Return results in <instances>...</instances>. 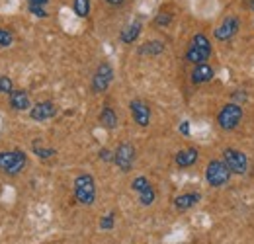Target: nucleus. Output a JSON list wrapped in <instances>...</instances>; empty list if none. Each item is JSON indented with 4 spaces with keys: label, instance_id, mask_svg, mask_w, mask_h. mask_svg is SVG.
<instances>
[{
    "label": "nucleus",
    "instance_id": "20",
    "mask_svg": "<svg viewBox=\"0 0 254 244\" xmlns=\"http://www.w3.org/2000/svg\"><path fill=\"white\" fill-rule=\"evenodd\" d=\"M14 43V33L8 28H0V49L4 47H10Z\"/></svg>",
    "mask_w": 254,
    "mask_h": 244
},
{
    "label": "nucleus",
    "instance_id": "15",
    "mask_svg": "<svg viewBox=\"0 0 254 244\" xmlns=\"http://www.w3.org/2000/svg\"><path fill=\"white\" fill-rule=\"evenodd\" d=\"M197 156H199V153H197L195 149H184V151H180V153L176 154V164H178L180 168L193 166V164L197 162Z\"/></svg>",
    "mask_w": 254,
    "mask_h": 244
},
{
    "label": "nucleus",
    "instance_id": "14",
    "mask_svg": "<svg viewBox=\"0 0 254 244\" xmlns=\"http://www.w3.org/2000/svg\"><path fill=\"white\" fill-rule=\"evenodd\" d=\"M199 193H195V191H191V193H182V195H178L176 199H174V207L178 209V211H188L191 209L197 201H199Z\"/></svg>",
    "mask_w": 254,
    "mask_h": 244
},
{
    "label": "nucleus",
    "instance_id": "25",
    "mask_svg": "<svg viewBox=\"0 0 254 244\" xmlns=\"http://www.w3.org/2000/svg\"><path fill=\"white\" fill-rule=\"evenodd\" d=\"M33 153L39 158H49V156H55V149H43L39 145H33Z\"/></svg>",
    "mask_w": 254,
    "mask_h": 244
},
{
    "label": "nucleus",
    "instance_id": "6",
    "mask_svg": "<svg viewBox=\"0 0 254 244\" xmlns=\"http://www.w3.org/2000/svg\"><path fill=\"white\" fill-rule=\"evenodd\" d=\"M223 162L229 166V170L233 174H239V176L247 174V170H249V158H247V154L237 151V149H227L223 153Z\"/></svg>",
    "mask_w": 254,
    "mask_h": 244
},
{
    "label": "nucleus",
    "instance_id": "1",
    "mask_svg": "<svg viewBox=\"0 0 254 244\" xmlns=\"http://www.w3.org/2000/svg\"><path fill=\"white\" fill-rule=\"evenodd\" d=\"M211 55V43L209 39L203 35V33H195L193 39H191L190 47L186 51V59L188 62L193 64H199V62H205Z\"/></svg>",
    "mask_w": 254,
    "mask_h": 244
},
{
    "label": "nucleus",
    "instance_id": "10",
    "mask_svg": "<svg viewBox=\"0 0 254 244\" xmlns=\"http://www.w3.org/2000/svg\"><path fill=\"white\" fill-rule=\"evenodd\" d=\"M55 114H57V108L53 102H39L30 110V118L33 122H47L55 118Z\"/></svg>",
    "mask_w": 254,
    "mask_h": 244
},
{
    "label": "nucleus",
    "instance_id": "3",
    "mask_svg": "<svg viewBox=\"0 0 254 244\" xmlns=\"http://www.w3.org/2000/svg\"><path fill=\"white\" fill-rule=\"evenodd\" d=\"M28 164L26 154L20 151H2L0 153V170L8 176H18Z\"/></svg>",
    "mask_w": 254,
    "mask_h": 244
},
{
    "label": "nucleus",
    "instance_id": "2",
    "mask_svg": "<svg viewBox=\"0 0 254 244\" xmlns=\"http://www.w3.org/2000/svg\"><path fill=\"white\" fill-rule=\"evenodd\" d=\"M74 197L80 205H92L96 201V183L90 174H80L74 180Z\"/></svg>",
    "mask_w": 254,
    "mask_h": 244
},
{
    "label": "nucleus",
    "instance_id": "5",
    "mask_svg": "<svg viewBox=\"0 0 254 244\" xmlns=\"http://www.w3.org/2000/svg\"><path fill=\"white\" fill-rule=\"evenodd\" d=\"M241 120H243V108L239 104H227L217 116V122L225 131H233L241 123Z\"/></svg>",
    "mask_w": 254,
    "mask_h": 244
},
{
    "label": "nucleus",
    "instance_id": "30",
    "mask_svg": "<svg viewBox=\"0 0 254 244\" xmlns=\"http://www.w3.org/2000/svg\"><path fill=\"white\" fill-rule=\"evenodd\" d=\"M49 0H28V6H45Z\"/></svg>",
    "mask_w": 254,
    "mask_h": 244
},
{
    "label": "nucleus",
    "instance_id": "8",
    "mask_svg": "<svg viewBox=\"0 0 254 244\" xmlns=\"http://www.w3.org/2000/svg\"><path fill=\"white\" fill-rule=\"evenodd\" d=\"M112 78H114V70L108 62H100V66L96 68L94 78H92V90L96 94H102V92L108 90V86L112 84Z\"/></svg>",
    "mask_w": 254,
    "mask_h": 244
},
{
    "label": "nucleus",
    "instance_id": "22",
    "mask_svg": "<svg viewBox=\"0 0 254 244\" xmlns=\"http://www.w3.org/2000/svg\"><path fill=\"white\" fill-rule=\"evenodd\" d=\"M131 187H133L137 193H141V191H145L147 187H151V183H149V180H147L145 176H139V178H135V180H133Z\"/></svg>",
    "mask_w": 254,
    "mask_h": 244
},
{
    "label": "nucleus",
    "instance_id": "19",
    "mask_svg": "<svg viewBox=\"0 0 254 244\" xmlns=\"http://www.w3.org/2000/svg\"><path fill=\"white\" fill-rule=\"evenodd\" d=\"M72 8H74V14L78 18H86L90 14V0H74Z\"/></svg>",
    "mask_w": 254,
    "mask_h": 244
},
{
    "label": "nucleus",
    "instance_id": "7",
    "mask_svg": "<svg viewBox=\"0 0 254 244\" xmlns=\"http://www.w3.org/2000/svg\"><path fill=\"white\" fill-rule=\"evenodd\" d=\"M114 162L116 166L122 170V172H129L133 168V162H135V149L131 143H122L118 147V151L114 153Z\"/></svg>",
    "mask_w": 254,
    "mask_h": 244
},
{
    "label": "nucleus",
    "instance_id": "27",
    "mask_svg": "<svg viewBox=\"0 0 254 244\" xmlns=\"http://www.w3.org/2000/svg\"><path fill=\"white\" fill-rule=\"evenodd\" d=\"M30 12L37 18H47V12H45V6H28Z\"/></svg>",
    "mask_w": 254,
    "mask_h": 244
},
{
    "label": "nucleus",
    "instance_id": "17",
    "mask_svg": "<svg viewBox=\"0 0 254 244\" xmlns=\"http://www.w3.org/2000/svg\"><path fill=\"white\" fill-rule=\"evenodd\" d=\"M139 33H141V22H131L126 30L122 31V41L124 43H135Z\"/></svg>",
    "mask_w": 254,
    "mask_h": 244
},
{
    "label": "nucleus",
    "instance_id": "12",
    "mask_svg": "<svg viewBox=\"0 0 254 244\" xmlns=\"http://www.w3.org/2000/svg\"><path fill=\"white\" fill-rule=\"evenodd\" d=\"M211 78H213V68H211V64L199 62V64L193 66V70H191V82H193V84H205V82H209Z\"/></svg>",
    "mask_w": 254,
    "mask_h": 244
},
{
    "label": "nucleus",
    "instance_id": "18",
    "mask_svg": "<svg viewBox=\"0 0 254 244\" xmlns=\"http://www.w3.org/2000/svg\"><path fill=\"white\" fill-rule=\"evenodd\" d=\"M162 51H164V43L159 41V39L147 41V43H143V45H141V49H139V53H141V55H160Z\"/></svg>",
    "mask_w": 254,
    "mask_h": 244
},
{
    "label": "nucleus",
    "instance_id": "32",
    "mask_svg": "<svg viewBox=\"0 0 254 244\" xmlns=\"http://www.w3.org/2000/svg\"><path fill=\"white\" fill-rule=\"evenodd\" d=\"M249 6H251V8L254 10V0H251V4H249Z\"/></svg>",
    "mask_w": 254,
    "mask_h": 244
},
{
    "label": "nucleus",
    "instance_id": "29",
    "mask_svg": "<svg viewBox=\"0 0 254 244\" xmlns=\"http://www.w3.org/2000/svg\"><path fill=\"white\" fill-rule=\"evenodd\" d=\"M100 158H102V160H106V162H108V160H114V156L110 154V151H106V149H102V151H100Z\"/></svg>",
    "mask_w": 254,
    "mask_h": 244
},
{
    "label": "nucleus",
    "instance_id": "23",
    "mask_svg": "<svg viewBox=\"0 0 254 244\" xmlns=\"http://www.w3.org/2000/svg\"><path fill=\"white\" fill-rule=\"evenodd\" d=\"M114 225H116V215H114V213L102 217V221H100V229H104V231H110V229H114Z\"/></svg>",
    "mask_w": 254,
    "mask_h": 244
},
{
    "label": "nucleus",
    "instance_id": "21",
    "mask_svg": "<svg viewBox=\"0 0 254 244\" xmlns=\"http://www.w3.org/2000/svg\"><path fill=\"white\" fill-rule=\"evenodd\" d=\"M139 201H141V205H151L155 201V189H153V185L139 193Z\"/></svg>",
    "mask_w": 254,
    "mask_h": 244
},
{
    "label": "nucleus",
    "instance_id": "26",
    "mask_svg": "<svg viewBox=\"0 0 254 244\" xmlns=\"http://www.w3.org/2000/svg\"><path fill=\"white\" fill-rule=\"evenodd\" d=\"M172 22V16L170 14H164V12H160L159 16L155 18V26H159V28H164V26H168Z\"/></svg>",
    "mask_w": 254,
    "mask_h": 244
},
{
    "label": "nucleus",
    "instance_id": "24",
    "mask_svg": "<svg viewBox=\"0 0 254 244\" xmlns=\"http://www.w3.org/2000/svg\"><path fill=\"white\" fill-rule=\"evenodd\" d=\"M12 90H14L12 78H8V76H0V94H10Z\"/></svg>",
    "mask_w": 254,
    "mask_h": 244
},
{
    "label": "nucleus",
    "instance_id": "9",
    "mask_svg": "<svg viewBox=\"0 0 254 244\" xmlns=\"http://www.w3.org/2000/svg\"><path fill=\"white\" fill-rule=\"evenodd\" d=\"M129 110H131V116L139 127H147L151 123V108L143 100H133L129 104Z\"/></svg>",
    "mask_w": 254,
    "mask_h": 244
},
{
    "label": "nucleus",
    "instance_id": "13",
    "mask_svg": "<svg viewBox=\"0 0 254 244\" xmlns=\"http://www.w3.org/2000/svg\"><path fill=\"white\" fill-rule=\"evenodd\" d=\"M10 108L16 112L30 110V94L26 90H12L10 92Z\"/></svg>",
    "mask_w": 254,
    "mask_h": 244
},
{
    "label": "nucleus",
    "instance_id": "11",
    "mask_svg": "<svg viewBox=\"0 0 254 244\" xmlns=\"http://www.w3.org/2000/svg\"><path fill=\"white\" fill-rule=\"evenodd\" d=\"M239 31V20L235 16H227L221 22V26L215 30V39L219 41H229L231 37H235V33Z\"/></svg>",
    "mask_w": 254,
    "mask_h": 244
},
{
    "label": "nucleus",
    "instance_id": "31",
    "mask_svg": "<svg viewBox=\"0 0 254 244\" xmlns=\"http://www.w3.org/2000/svg\"><path fill=\"white\" fill-rule=\"evenodd\" d=\"M106 2H108L110 6H122V4L126 2V0H106Z\"/></svg>",
    "mask_w": 254,
    "mask_h": 244
},
{
    "label": "nucleus",
    "instance_id": "16",
    "mask_svg": "<svg viewBox=\"0 0 254 244\" xmlns=\"http://www.w3.org/2000/svg\"><path fill=\"white\" fill-rule=\"evenodd\" d=\"M98 120H100V125L104 129H116L118 127V116H116V112L112 108H104Z\"/></svg>",
    "mask_w": 254,
    "mask_h": 244
},
{
    "label": "nucleus",
    "instance_id": "28",
    "mask_svg": "<svg viewBox=\"0 0 254 244\" xmlns=\"http://www.w3.org/2000/svg\"><path fill=\"white\" fill-rule=\"evenodd\" d=\"M180 133L188 137V135H190V123H188V122H182V123H180Z\"/></svg>",
    "mask_w": 254,
    "mask_h": 244
},
{
    "label": "nucleus",
    "instance_id": "4",
    "mask_svg": "<svg viewBox=\"0 0 254 244\" xmlns=\"http://www.w3.org/2000/svg\"><path fill=\"white\" fill-rule=\"evenodd\" d=\"M231 174L233 172L229 170V166L223 160H211L207 164V168H205V180L213 187H221L225 183H229Z\"/></svg>",
    "mask_w": 254,
    "mask_h": 244
}]
</instances>
